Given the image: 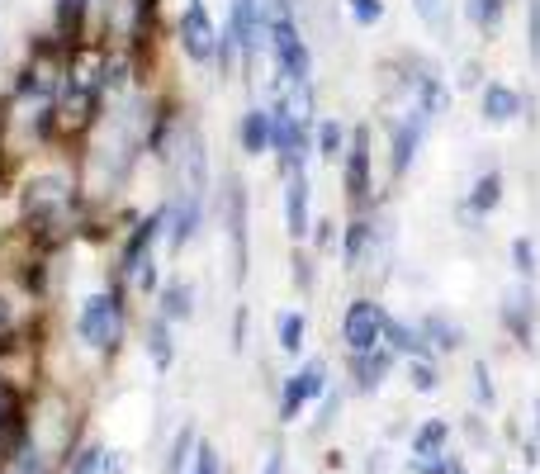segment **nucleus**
<instances>
[{
	"instance_id": "f257e3e1",
	"label": "nucleus",
	"mask_w": 540,
	"mask_h": 474,
	"mask_svg": "<svg viewBox=\"0 0 540 474\" xmlns=\"http://www.w3.org/2000/svg\"><path fill=\"white\" fill-rule=\"evenodd\" d=\"M86 219L90 200L76 171H38L19 185V233L43 252H57L76 233H86Z\"/></svg>"
},
{
	"instance_id": "f03ea898",
	"label": "nucleus",
	"mask_w": 540,
	"mask_h": 474,
	"mask_svg": "<svg viewBox=\"0 0 540 474\" xmlns=\"http://www.w3.org/2000/svg\"><path fill=\"white\" fill-rule=\"evenodd\" d=\"M270 10V38L266 57L275 62L280 86H313V48L299 24V0H266Z\"/></svg>"
},
{
	"instance_id": "7ed1b4c3",
	"label": "nucleus",
	"mask_w": 540,
	"mask_h": 474,
	"mask_svg": "<svg viewBox=\"0 0 540 474\" xmlns=\"http://www.w3.org/2000/svg\"><path fill=\"white\" fill-rule=\"evenodd\" d=\"M162 228H166L162 204L124 228V247H119V261H114V280H119L128 294H157L162 290V275H157Z\"/></svg>"
},
{
	"instance_id": "20e7f679",
	"label": "nucleus",
	"mask_w": 540,
	"mask_h": 474,
	"mask_svg": "<svg viewBox=\"0 0 540 474\" xmlns=\"http://www.w3.org/2000/svg\"><path fill=\"white\" fill-rule=\"evenodd\" d=\"M124 332H128V290L109 275V285L90 290L76 309V337L86 351H100V356H114L124 347Z\"/></svg>"
},
{
	"instance_id": "39448f33",
	"label": "nucleus",
	"mask_w": 540,
	"mask_h": 474,
	"mask_svg": "<svg viewBox=\"0 0 540 474\" xmlns=\"http://www.w3.org/2000/svg\"><path fill=\"white\" fill-rule=\"evenodd\" d=\"M342 190L351 214H370L375 209V143H370L365 124L351 128V143H346V157H342Z\"/></svg>"
},
{
	"instance_id": "423d86ee",
	"label": "nucleus",
	"mask_w": 540,
	"mask_h": 474,
	"mask_svg": "<svg viewBox=\"0 0 540 474\" xmlns=\"http://www.w3.org/2000/svg\"><path fill=\"white\" fill-rule=\"evenodd\" d=\"M214 214L223 219V233H228L233 280L242 285V280H247V266H252V242H247V185H242V176H223V190H218Z\"/></svg>"
},
{
	"instance_id": "0eeeda50",
	"label": "nucleus",
	"mask_w": 540,
	"mask_h": 474,
	"mask_svg": "<svg viewBox=\"0 0 540 474\" xmlns=\"http://www.w3.org/2000/svg\"><path fill=\"white\" fill-rule=\"evenodd\" d=\"M162 247L171 256H180L199 233H204V219H209V195H195V190H176L171 185V195L162 200Z\"/></svg>"
},
{
	"instance_id": "6e6552de",
	"label": "nucleus",
	"mask_w": 540,
	"mask_h": 474,
	"mask_svg": "<svg viewBox=\"0 0 540 474\" xmlns=\"http://www.w3.org/2000/svg\"><path fill=\"white\" fill-rule=\"evenodd\" d=\"M171 34H176V48L195 67H214L218 62V24L214 15L204 10V0H185V10L176 15V24H171Z\"/></svg>"
},
{
	"instance_id": "1a4fd4ad",
	"label": "nucleus",
	"mask_w": 540,
	"mask_h": 474,
	"mask_svg": "<svg viewBox=\"0 0 540 474\" xmlns=\"http://www.w3.org/2000/svg\"><path fill=\"white\" fill-rule=\"evenodd\" d=\"M427 133H432V119L417 110V105L389 114V176H394V181L413 176L417 152H422V143H427Z\"/></svg>"
},
{
	"instance_id": "9d476101",
	"label": "nucleus",
	"mask_w": 540,
	"mask_h": 474,
	"mask_svg": "<svg viewBox=\"0 0 540 474\" xmlns=\"http://www.w3.org/2000/svg\"><path fill=\"white\" fill-rule=\"evenodd\" d=\"M384 328H389V313H384V304H379V299L360 294V299H351V304H346V313H342V342H346V351H351V356L384 347Z\"/></svg>"
},
{
	"instance_id": "9b49d317",
	"label": "nucleus",
	"mask_w": 540,
	"mask_h": 474,
	"mask_svg": "<svg viewBox=\"0 0 540 474\" xmlns=\"http://www.w3.org/2000/svg\"><path fill=\"white\" fill-rule=\"evenodd\" d=\"M327 380H332V375H327V361H304L299 365V370L285 380V389H280V422H294L313 399H323Z\"/></svg>"
},
{
	"instance_id": "f8f14e48",
	"label": "nucleus",
	"mask_w": 540,
	"mask_h": 474,
	"mask_svg": "<svg viewBox=\"0 0 540 474\" xmlns=\"http://www.w3.org/2000/svg\"><path fill=\"white\" fill-rule=\"evenodd\" d=\"M280 181H285L280 214H285L289 242H308V233H313V185H308V171H289Z\"/></svg>"
},
{
	"instance_id": "ddd939ff",
	"label": "nucleus",
	"mask_w": 540,
	"mask_h": 474,
	"mask_svg": "<svg viewBox=\"0 0 540 474\" xmlns=\"http://www.w3.org/2000/svg\"><path fill=\"white\" fill-rule=\"evenodd\" d=\"M498 318H503L507 337H512L517 347H536V294H531V285H522V280H517V285L503 294Z\"/></svg>"
},
{
	"instance_id": "4468645a",
	"label": "nucleus",
	"mask_w": 540,
	"mask_h": 474,
	"mask_svg": "<svg viewBox=\"0 0 540 474\" xmlns=\"http://www.w3.org/2000/svg\"><path fill=\"white\" fill-rule=\"evenodd\" d=\"M237 152L242 157H270L275 152V114L266 105H247L242 119H237Z\"/></svg>"
},
{
	"instance_id": "2eb2a0df",
	"label": "nucleus",
	"mask_w": 540,
	"mask_h": 474,
	"mask_svg": "<svg viewBox=\"0 0 540 474\" xmlns=\"http://www.w3.org/2000/svg\"><path fill=\"white\" fill-rule=\"evenodd\" d=\"M526 110V95L517 86H507V81H484V91H479V114H484V124L503 128V124H517Z\"/></svg>"
},
{
	"instance_id": "dca6fc26",
	"label": "nucleus",
	"mask_w": 540,
	"mask_h": 474,
	"mask_svg": "<svg viewBox=\"0 0 540 474\" xmlns=\"http://www.w3.org/2000/svg\"><path fill=\"white\" fill-rule=\"evenodd\" d=\"M90 24H95V0H53V34L67 48L90 43Z\"/></svg>"
},
{
	"instance_id": "f3484780",
	"label": "nucleus",
	"mask_w": 540,
	"mask_h": 474,
	"mask_svg": "<svg viewBox=\"0 0 540 474\" xmlns=\"http://www.w3.org/2000/svg\"><path fill=\"white\" fill-rule=\"evenodd\" d=\"M507 195V176L498 171V166H488V171H479L474 181H469V195H465V214H474V219L484 223L498 204H503Z\"/></svg>"
},
{
	"instance_id": "a211bd4d",
	"label": "nucleus",
	"mask_w": 540,
	"mask_h": 474,
	"mask_svg": "<svg viewBox=\"0 0 540 474\" xmlns=\"http://www.w3.org/2000/svg\"><path fill=\"white\" fill-rule=\"evenodd\" d=\"M157 313H162L166 323H190L195 318V285L185 280V275H166L162 290H157Z\"/></svg>"
},
{
	"instance_id": "6ab92c4d",
	"label": "nucleus",
	"mask_w": 540,
	"mask_h": 474,
	"mask_svg": "<svg viewBox=\"0 0 540 474\" xmlns=\"http://www.w3.org/2000/svg\"><path fill=\"white\" fill-rule=\"evenodd\" d=\"M394 361H398V356L389 347H375V351H360V356H351V380H356V394H375L379 384L389 380Z\"/></svg>"
},
{
	"instance_id": "aec40b11",
	"label": "nucleus",
	"mask_w": 540,
	"mask_h": 474,
	"mask_svg": "<svg viewBox=\"0 0 540 474\" xmlns=\"http://www.w3.org/2000/svg\"><path fill=\"white\" fill-rule=\"evenodd\" d=\"M413 105L422 114H427V119H446L450 114V86H446V76L441 72H432V67H422V72H417V95H413Z\"/></svg>"
},
{
	"instance_id": "412c9836",
	"label": "nucleus",
	"mask_w": 540,
	"mask_h": 474,
	"mask_svg": "<svg viewBox=\"0 0 540 474\" xmlns=\"http://www.w3.org/2000/svg\"><path fill=\"white\" fill-rule=\"evenodd\" d=\"M384 347L394 351V356H408V361L436 356L432 342L422 337V328H417V323H403V318H389V328H384Z\"/></svg>"
},
{
	"instance_id": "4be33fe9",
	"label": "nucleus",
	"mask_w": 540,
	"mask_h": 474,
	"mask_svg": "<svg viewBox=\"0 0 540 474\" xmlns=\"http://www.w3.org/2000/svg\"><path fill=\"white\" fill-rule=\"evenodd\" d=\"M422 337L432 342V351H441V356H450V351H460L465 347V328L450 318V313H441V309H432V313H422Z\"/></svg>"
},
{
	"instance_id": "5701e85b",
	"label": "nucleus",
	"mask_w": 540,
	"mask_h": 474,
	"mask_svg": "<svg viewBox=\"0 0 540 474\" xmlns=\"http://www.w3.org/2000/svg\"><path fill=\"white\" fill-rule=\"evenodd\" d=\"M346 143H351V128H346L337 114H323V119L313 124V157H323V162H342Z\"/></svg>"
},
{
	"instance_id": "b1692460",
	"label": "nucleus",
	"mask_w": 540,
	"mask_h": 474,
	"mask_svg": "<svg viewBox=\"0 0 540 474\" xmlns=\"http://www.w3.org/2000/svg\"><path fill=\"white\" fill-rule=\"evenodd\" d=\"M171 328L176 323H166L162 313L147 323V332H143V347H147V361H152V370L157 375H166L171 365H176V342H171Z\"/></svg>"
},
{
	"instance_id": "393cba45",
	"label": "nucleus",
	"mask_w": 540,
	"mask_h": 474,
	"mask_svg": "<svg viewBox=\"0 0 540 474\" xmlns=\"http://www.w3.org/2000/svg\"><path fill=\"white\" fill-rule=\"evenodd\" d=\"M308 342V313L304 309H280L275 313V347L285 356H299Z\"/></svg>"
},
{
	"instance_id": "a878e982",
	"label": "nucleus",
	"mask_w": 540,
	"mask_h": 474,
	"mask_svg": "<svg viewBox=\"0 0 540 474\" xmlns=\"http://www.w3.org/2000/svg\"><path fill=\"white\" fill-rule=\"evenodd\" d=\"M507 261H512V271H517L522 285H536V275H540V242L531 233H517L512 242H507Z\"/></svg>"
},
{
	"instance_id": "bb28decb",
	"label": "nucleus",
	"mask_w": 540,
	"mask_h": 474,
	"mask_svg": "<svg viewBox=\"0 0 540 474\" xmlns=\"http://www.w3.org/2000/svg\"><path fill=\"white\" fill-rule=\"evenodd\" d=\"M507 5H512V0H465V15H469V24H474L479 34L493 38L498 29H503Z\"/></svg>"
},
{
	"instance_id": "cd10ccee",
	"label": "nucleus",
	"mask_w": 540,
	"mask_h": 474,
	"mask_svg": "<svg viewBox=\"0 0 540 474\" xmlns=\"http://www.w3.org/2000/svg\"><path fill=\"white\" fill-rule=\"evenodd\" d=\"M446 441H450V422L446 418H427L413 432V446H408V451H413V456H441Z\"/></svg>"
},
{
	"instance_id": "c85d7f7f",
	"label": "nucleus",
	"mask_w": 540,
	"mask_h": 474,
	"mask_svg": "<svg viewBox=\"0 0 540 474\" xmlns=\"http://www.w3.org/2000/svg\"><path fill=\"white\" fill-rule=\"evenodd\" d=\"M195 451H199L195 427H180V437L171 441V456H166V474H185L195 465Z\"/></svg>"
},
{
	"instance_id": "c756f323",
	"label": "nucleus",
	"mask_w": 540,
	"mask_h": 474,
	"mask_svg": "<svg viewBox=\"0 0 540 474\" xmlns=\"http://www.w3.org/2000/svg\"><path fill=\"white\" fill-rule=\"evenodd\" d=\"M413 15L422 19L436 38H450V0H413Z\"/></svg>"
},
{
	"instance_id": "7c9ffc66",
	"label": "nucleus",
	"mask_w": 540,
	"mask_h": 474,
	"mask_svg": "<svg viewBox=\"0 0 540 474\" xmlns=\"http://www.w3.org/2000/svg\"><path fill=\"white\" fill-rule=\"evenodd\" d=\"M342 10L351 15L356 29H379L384 15H389V5H384V0H342Z\"/></svg>"
},
{
	"instance_id": "2f4dec72",
	"label": "nucleus",
	"mask_w": 540,
	"mask_h": 474,
	"mask_svg": "<svg viewBox=\"0 0 540 474\" xmlns=\"http://www.w3.org/2000/svg\"><path fill=\"white\" fill-rule=\"evenodd\" d=\"M408 384H413L417 394H436V389H441V370H436V356L408 361Z\"/></svg>"
},
{
	"instance_id": "473e14b6",
	"label": "nucleus",
	"mask_w": 540,
	"mask_h": 474,
	"mask_svg": "<svg viewBox=\"0 0 540 474\" xmlns=\"http://www.w3.org/2000/svg\"><path fill=\"white\" fill-rule=\"evenodd\" d=\"M337 242H342V223L337 219H313V233H308V247H313V256H327L332 252V247H337Z\"/></svg>"
},
{
	"instance_id": "72a5a7b5",
	"label": "nucleus",
	"mask_w": 540,
	"mask_h": 474,
	"mask_svg": "<svg viewBox=\"0 0 540 474\" xmlns=\"http://www.w3.org/2000/svg\"><path fill=\"white\" fill-rule=\"evenodd\" d=\"M469 394H474V403H479V408H493V403H498V389H493L488 361H474V370H469Z\"/></svg>"
},
{
	"instance_id": "f704fd0d",
	"label": "nucleus",
	"mask_w": 540,
	"mask_h": 474,
	"mask_svg": "<svg viewBox=\"0 0 540 474\" xmlns=\"http://www.w3.org/2000/svg\"><path fill=\"white\" fill-rule=\"evenodd\" d=\"M403 470L408 474H455L460 470V460L450 456V451H441V456H413Z\"/></svg>"
},
{
	"instance_id": "c9c22d12",
	"label": "nucleus",
	"mask_w": 540,
	"mask_h": 474,
	"mask_svg": "<svg viewBox=\"0 0 540 474\" xmlns=\"http://www.w3.org/2000/svg\"><path fill=\"white\" fill-rule=\"evenodd\" d=\"M105 446H81L72 456V465H67V474H105Z\"/></svg>"
},
{
	"instance_id": "e433bc0d",
	"label": "nucleus",
	"mask_w": 540,
	"mask_h": 474,
	"mask_svg": "<svg viewBox=\"0 0 540 474\" xmlns=\"http://www.w3.org/2000/svg\"><path fill=\"white\" fill-rule=\"evenodd\" d=\"M526 53L540 67V0H531V19H526Z\"/></svg>"
},
{
	"instance_id": "4c0bfd02",
	"label": "nucleus",
	"mask_w": 540,
	"mask_h": 474,
	"mask_svg": "<svg viewBox=\"0 0 540 474\" xmlns=\"http://www.w3.org/2000/svg\"><path fill=\"white\" fill-rule=\"evenodd\" d=\"M190 474H218V451L209 446V441H199V451H195V465H190Z\"/></svg>"
},
{
	"instance_id": "58836bf2",
	"label": "nucleus",
	"mask_w": 540,
	"mask_h": 474,
	"mask_svg": "<svg viewBox=\"0 0 540 474\" xmlns=\"http://www.w3.org/2000/svg\"><path fill=\"white\" fill-rule=\"evenodd\" d=\"M337 413H342V394H337V389H327L323 408H318V422H323V427H332V422H337Z\"/></svg>"
},
{
	"instance_id": "ea45409f",
	"label": "nucleus",
	"mask_w": 540,
	"mask_h": 474,
	"mask_svg": "<svg viewBox=\"0 0 540 474\" xmlns=\"http://www.w3.org/2000/svg\"><path fill=\"white\" fill-rule=\"evenodd\" d=\"M294 285H299V290H308V285H313V266H308V252L294 256Z\"/></svg>"
},
{
	"instance_id": "a19ab883",
	"label": "nucleus",
	"mask_w": 540,
	"mask_h": 474,
	"mask_svg": "<svg viewBox=\"0 0 540 474\" xmlns=\"http://www.w3.org/2000/svg\"><path fill=\"white\" fill-rule=\"evenodd\" d=\"M233 347L237 351L247 347V309H237V318H233Z\"/></svg>"
},
{
	"instance_id": "79ce46f5",
	"label": "nucleus",
	"mask_w": 540,
	"mask_h": 474,
	"mask_svg": "<svg viewBox=\"0 0 540 474\" xmlns=\"http://www.w3.org/2000/svg\"><path fill=\"white\" fill-rule=\"evenodd\" d=\"M479 76H484V67L465 62V72H460V91H474V86H479Z\"/></svg>"
},
{
	"instance_id": "37998d69",
	"label": "nucleus",
	"mask_w": 540,
	"mask_h": 474,
	"mask_svg": "<svg viewBox=\"0 0 540 474\" xmlns=\"http://www.w3.org/2000/svg\"><path fill=\"white\" fill-rule=\"evenodd\" d=\"M261 474H285V451H270L266 465H261Z\"/></svg>"
},
{
	"instance_id": "c03bdc74",
	"label": "nucleus",
	"mask_w": 540,
	"mask_h": 474,
	"mask_svg": "<svg viewBox=\"0 0 540 474\" xmlns=\"http://www.w3.org/2000/svg\"><path fill=\"white\" fill-rule=\"evenodd\" d=\"M124 470H128L124 451H109V456H105V474H124Z\"/></svg>"
},
{
	"instance_id": "a18cd8bd",
	"label": "nucleus",
	"mask_w": 540,
	"mask_h": 474,
	"mask_svg": "<svg viewBox=\"0 0 540 474\" xmlns=\"http://www.w3.org/2000/svg\"><path fill=\"white\" fill-rule=\"evenodd\" d=\"M114 5H119V0H95V15L105 19V15H109V10H114Z\"/></svg>"
},
{
	"instance_id": "49530a36",
	"label": "nucleus",
	"mask_w": 540,
	"mask_h": 474,
	"mask_svg": "<svg viewBox=\"0 0 540 474\" xmlns=\"http://www.w3.org/2000/svg\"><path fill=\"white\" fill-rule=\"evenodd\" d=\"M536 432H540V399H536ZM536 446H540V441H536Z\"/></svg>"
},
{
	"instance_id": "de8ad7c7",
	"label": "nucleus",
	"mask_w": 540,
	"mask_h": 474,
	"mask_svg": "<svg viewBox=\"0 0 540 474\" xmlns=\"http://www.w3.org/2000/svg\"><path fill=\"white\" fill-rule=\"evenodd\" d=\"M455 474H465V465H460V470H455Z\"/></svg>"
},
{
	"instance_id": "09e8293b",
	"label": "nucleus",
	"mask_w": 540,
	"mask_h": 474,
	"mask_svg": "<svg viewBox=\"0 0 540 474\" xmlns=\"http://www.w3.org/2000/svg\"><path fill=\"white\" fill-rule=\"evenodd\" d=\"M0 43H5V34H0Z\"/></svg>"
}]
</instances>
